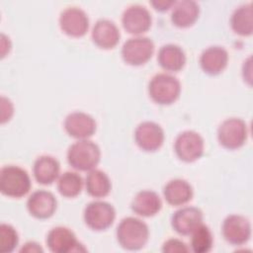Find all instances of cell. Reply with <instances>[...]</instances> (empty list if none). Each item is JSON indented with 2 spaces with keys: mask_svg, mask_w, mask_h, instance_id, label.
Returning <instances> with one entry per match:
<instances>
[{
  "mask_svg": "<svg viewBox=\"0 0 253 253\" xmlns=\"http://www.w3.org/2000/svg\"><path fill=\"white\" fill-rule=\"evenodd\" d=\"M116 235L118 242L124 249L134 251L145 246L149 237V229L141 219L127 216L119 223Z\"/></svg>",
  "mask_w": 253,
  "mask_h": 253,
  "instance_id": "cell-1",
  "label": "cell"
},
{
  "mask_svg": "<svg viewBox=\"0 0 253 253\" xmlns=\"http://www.w3.org/2000/svg\"><path fill=\"white\" fill-rule=\"evenodd\" d=\"M101 158L99 146L89 139H79L67 150V161L71 167L79 171L95 169Z\"/></svg>",
  "mask_w": 253,
  "mask_h": 253,
  "instance_id": "cell-2",
  "label": "cell"
},
{
  "mask_svg": "<svg viewBox=\"0 0 253 253\" xmlns=\"http://www.w3.org/2000/svg\"><path fill=\"white\" fill-rule=\"evenodd\" d=\"M31 178L28 172L16 165H6L0 171V191L11 198H21L31 190Z\"/></svg>",
  "mask_w": 253,
  "mask_h": 253,
  "instance_id": "cell-3",
  "label": "cell"
},
{
  "mask_svg": "<svg viewBox=\"0 0 253 253\" xmlns=\"http://www.w3.org/2000/svg\"><path fill=\"white\" fill-rule=\"evenodd\" d=\"M180 81L171 74L158 73L154 75L148 84V94L157 104L170 105L180 96Z\"/></svg>",
  "mask_w": 253,
  "mask_h": 253,
  "instance_id": "cell-4",
  "label": "cell"
},
{
  "mask_svg": "<svg viewBox=\"0 0 253 253\" xmlns=\"http://www.w3.org/2000/svg\"><path fill=\"white\" fill-rule=\"evenodd\" d=\"M247 125L239 118H229L224 120L217 129V139L219 143L227 149L241 147L247 140Z\"/></svg>",
  "mask_w": 253,
  "mask_h": 253,
  "instance_id": "cell-5",
  "label": "cell"
},
{
  "mask_svg": "<svg viewBox=\"0 0 253 253\" xmlns=\"http://www.w3.org/2000/svg\"><path fill=\"white\" fill-rule=\"evenodd\" d=\"M83 217L88 227L101 231L109 228L113 224L116 217V211L108 202L94 201L85 207Z\"/></svg>",
  "mask_w": 253,
  "mask_h": 253,
  "instance_id": "cell-6",
  "label": "cell"
},
{
  "mask_svg": "<svg viewBox=\"0 0 253 253\" xmlns=\"http://www.w3.org/2000/svg\"><path fill=\"white\" fill-rule=\"evenodd\" d=\"M154 43L146 37H133L128 39L122 47V57L129 65L138 66L146 63L152 56Z\"/></svg>",
  "mask_w": 253,
  "mask_h": 253,
  "instance_id": "cell-7",
  "label": "cell"
},
{
  "mask_svg": "<svg viewBox=\"0 0 253 253\" xmlns=\"http://www.w3.org/2000/svg\"><path fill=\"white\" fill-rule=\"evenodd\" d=\"M46 245L53 253L85 252L86 248L77 240L74 232L64 226H56L46 235Z\"/></svg>",
  "mask_w": 253,
  "mask_h": 253,
  "instance_id": "cell-8",
  "label": "cell"
},
{
  "mask_svg": "<svg viewBox=\"0 0 253 253\" xmlns=\"http://www.w3.org/2000/svg\"><path fill=\"white\" fill-rule=\"evenodd\" d=\"M204 139L200 133L194 130H185L179 133L174 142L177 156L185 162H193L204 153Z\"/></svg>",
  "mask_w": 253,
  "mask_h": 253,
  "instance_id": "cell-9",
  "label": "cell"
},
{
  "mask_svg": "<svg viewBox=\"0 0 253 253\" xmlns=\"http://www.w3.org/2000/svg\"><path fill=\"white\" fill-rule=\"evenodd\" d=\"M224 239L232 245H242L251 236V223L249 219L240 214L226 216L221 227Z\"/></svg>",
  "mask_w": 253,
  "mask_h": 253,
  "instance_id": "cell-10",
  "label": "cell"
},
{
  "mask_svg": "<svg viewBox=\"0 0 253 253\" xmlns=\"http://www.w3.org/2000/svg\"><path fill=\"white\" fill-rule=\"evenodd\" d=\"M134 139L142 150L155 151L163 144L164 130L154 122H142L134 130Z\"/></svg>",
  "mask_w": 253,
  "mask_h": 253,
  "instance_id": "cell-11",
  "label": "cell"
},
{
  "mask_svg": "<svg viewBox=\"0 0 253 253\" xmlns=\"http://www.w3.org/2000/svg\"><path fill=\"white\" fill-rule=\"evenodd\" d=\"M59 26L66 35L78 38L87 33L89 19L82 9L78 7H67L60 13Z\"/></svg>",
  "mask_w": 253,
  "mask_h": 253,
  "instance_id": "cell-12",
  "label": "cell"
},
{
  "mask_svg": "<svg viewBox=\"0 0 253 253\" xmlns=\"http://www.w3.org/2000/svg\"><path fill=\"white\" fill-rule=\"evenodd\" d=\"M151 22L149 11L138 4L127 7L122 16V24L125 30L132 35H140L148 31Z\"/></svg>",
  "mask_w": 253,
  "mask_h": 253,
  "instance_id": "cell-13",
  "label": "cell"
},
{
  "mask_svg": "<svg viewBox=\"0 0 253 253\" xmlns=\"http://www.w3.org/2000/svg\"><path fill=\"white\" fill-rule=\"evenodd\" d=\"M57 207L54 195L45 190H38L30 195L27 201V209L36 218L45 219L53 215Z\"/></svg>",
  "mask_w": 253,
  "mask_h": 253,
  "instance_id": "cell-14",
  "label": "cell"
},
{
  "mask_svg": "<svg viewBox=\"0 0 253 253\" xmlns=\"http://www.w3.org/2000/svg\"><path fill=\"white\" fill-rule=\"evenodd\" d=\"M96 127L93 117L83 112L70 113L64 120V128L67 133L78 139H88L94 134Z\"/></svg>",
  "mask_w": 253,
  "mask_h": 253,
  "instance_id": "cell-15",
  "label": "cell"
},
{
  "mask_svg": "<svg viewBox=\"0 0 253 253\" xmlns=\"http://www.w3.org/2000/svg\"><path fill=\"white\" fill-rule=\"evenodd\" d=\"M203 223V212L196 207H185L174 212L171 218L173 229L181 235L191 234Z\"/></svg>",
  "mask_w": 253,
  "mask_h": 253,
  "instance_id": "cell-16",
  "label": "cell"
},
{
  "mask_svg": "<svg viewBox=\"0 0 253 253\" xmlns=\"http://www.w3.org/2000/svg\"><path fill=\"white\" fill-rule=\"evenodd\" d=\"M121 34L117 25L109 19L98 20L92 29L94 43L103 49L115 47L120 42Z\"/></svg>",
  "mask_w": 253,
  "mask_h": 253,
  "instance_id": "cell-17",
  "label": "cell"
},
{
  "mask_svg": "<svg viewBox=\"0 0 253 253\" xmlns=\"http://www.w3.org/2000/svg\"><path fill=\"white\" fill-rule=\"evenodd\" d=\"M228 62L226 49L219 45L206 48L200 56V65L204 72L210 75L219 74L224 70Z\"/></svg>",
  "mask_w": 253,
  "mask_h": 253,
  "instance_id": "cell-18",
  "label": "cell"
},
{
  "mask_svg": "<svg viewBox=\"0 0 253 253\" xmlns=\"http://www.w3.org/2000/svg\"><path fill=\"white\" fill-rule=\"evenodd\" d=\"M162 208V202L159 195L150 190L138 192L131 202V210L141 216L155 215Z\"/></svg>",
  "mask_w": 253,
  "mask_h": 253,
  "instance_id": "cell-19",
  "label": "cell"
},
{
  "mask_svg": "<svg viewBox=\"0 0 253 253\" xmlns=\"http://www.w3.org/2000/svg\"><path fill=\"white\" fill-rule=\"evenodd\" d=\"M59 170V162L50 155H42L38 157L33 166L35 179L42 185H49L54 182L58 178Z\"/></svg>",
  "mask_w": 253,
  "mask_h": 253,
  "instance_id": "cell-20",
  "label": "cell"
},
{
  "mask_svg": "<svg viewBox=\"0 0 253 253\" xmlns=\"http://www.w3.org/2000/svg\"><path fill=\"white\" fill-rule=\"evenodd\" d=\"M159 65L166 71L177 72L186 63V54L182 47L174 43H167L160 47L157 55Z\"/></svg>",
  "mask_w": 253,
  "mask_h": 253,
  "instance_id": "cell-21",
  "label": "cell"
},
{
  "mask_svg": "<svg viewBox=\"0 0 253 253\" xmlns=\"http://www.w3.org/2000/svg\"><path fill=\"white\" fill-rule=\"evenodd\" d=\"M200 8L197 2L193 0H182L176 2L172 7L171 21L179 28H188L198 19Z\"/></svg>",
  "mask_w": 253,
  "mask_h": 253,
  "instance_id": "cell-22",
  "label": "cell"
},
{
  "mask_svg": "<svg viewBox=\"0 0 253 253\" xmlns=\"http://www.w3.org/2000/svg\"><path fill=\"white\" fill-rule=\"evenodd\" d=\"M193 188L184 179L170 180L163 188V195L166 202L172 206L187 204L193 198Z\"/></svg>",
  "mask_w": 253,
  "mask_h": 253,
  "instance_id": "cell-23",
  "label": "cell"
},
{
  "mask_svg": "<svg viewBox=\"0 0 253 253\" xmlns=\"http://www.w3.org/2000/svg\"><path fill=\"white\" fill-rule=\"evenodd\" d=\"M87 193L94 198L106 197L112 188L109 176L102 170L93 169L89 171L85 179Z\"/></svg>",
  "mask_w": 253,
  "mask_h": 253,
  "instance_id": "cell-24",
  "label": "cell"
},
{
  "mask_svg": "<svg viewBox=\"0 0 253 253\" xmlns=\"http://www.w3.org/2000/svg\"><path fill=\"white\" fill-rule=\"evenodd\" d=\"M232 30L240 36H250L253 31V9L251 4H244L234 10L230 18Z\"/></svg>",
  "mask_w": 253,
  "mask_h": 253,
  "instance_id": "cell-25",
  "label": "cell"
},
{
  "mask_svg": "<svg viewBox=\"0 0 253 253\" xmlns=\"http://www.w3.org/2000/svg\"><path fill=\"white\" fill-rule=\"evenodd\" d=\"M83 187L82 177L76 173L67 171L61 174L57 181V190L63 197L74 198L78 196Z\"/></svg>",
  "mask_w": 253,
  "mask_h": 253,
  "instance_id": "cell-26",
  "label": "cell"
},
{
  "mask_svg": "<svg viewBox=\"0 0 253 253\" xmlns=\"http://www.w3.org/2000/svg\"><path fill=\"white\" fill-rule=\"evenodd\" d=\"M191 234V248L195 253H207L211 249L213 237L207 225L201 223Z\"/></svg>",
  "mask_w": 253,
  "mask_h": 253,
  "instance_id": "cell-27",
  "label": "cell"
},
{
  "mask_svg": "<svg viewBox=\"0 0 253 253\" xmlns=\"http://www.w3.org/2000/svg\"><path fill=\"white\" fill-rule=\"evenodd\" d=\"M19 242V235L16 229L7 223L0 225V252L10 253L14 251Z\"/></svg>",
  "mask_w": 253,
  "mask_h": 253,
  "instance_id": "cell-28",
  "label": "cell"
},
{
  "mask_svg": "<svg viewBox=\"0 0 253 253\" xmlns=\"http://www.w3.org/2000/svg\"><path fill=\"white\" fill-rule=\"evenodd\" d=\"M189 247L182 240L176 238H170L163 243L162 252L164 253H187Z\"/></svg>",
  "mask_w": 253,
  "mask_h": 253,
  "instance_id": "cell-29",
  "label": "cell"
},
{
  "mask_svg": "<svg viewBox=\"0 0 253 253\" xmlns=\"http://www.w3.org/2000/svg\"><path fill=\"white\" fill-rule=\"evenodd\" d=\"M13 112L14 108L12 102L5 97H1V123L3 124L9 121L13 115Z\"/></svg>",
  "mask_w": 253,
  "mask_h": 253,
  "instance_id": "cell-30",
  "label": "cell"
},
{
  "mask_svg": "<svg viewBox=\"0 0 253 253\" xmlns=\"http://www.w3.org/2000/svg\"><path fill=\"white\" fill-rule=\"evenodd\" d=\"M21 252H28V253H42V248L40 246L39 243L30 241L24 244V246L20 250Z\"/></svg>",
  "mask_w": 253,
  "mask_h": 253,
  "instance_id": "cell-31",
  "label": "cell"
},
{
  "mask_svg": "<svg viewBox=\"0 0 253 253\" xmlns=\"http://www.w3.org/2000/svg\"><path fill=\"white\" fill-rule=\"evenodd\" d=\"M151 5L159 11H165L174 6L176 1H166V0H159V1H151Z\"/></svg>",
  "mask_w": 253,
  "mask_h": 253,
  "instance_id": "cell-32",
  "label": "cell"
}]
</instances>
